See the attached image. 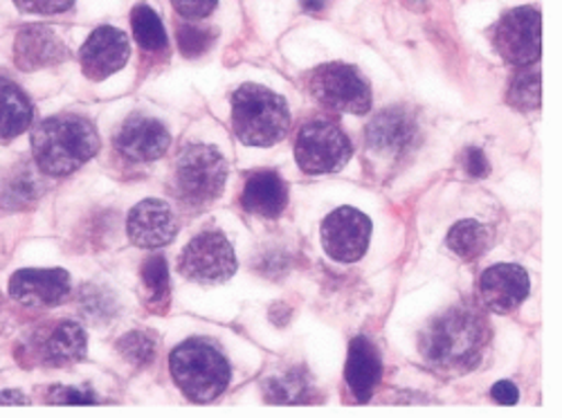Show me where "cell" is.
Returning a JSON list of instances; mask_svg holds the SVG:
<instances>
[{
	"mask_svg": "<svg viewBox=\"0 0 562 418\" xmlns=\"http://www.w3.org/2000/svg\"><path fill=\"white\" fill-rule=\"evenodd\" d=\"M113 145L124 160L154 162L167 154L171 135L162 122L135 113L122 122Z\"/></svg>",
	"mask_w": 562,
	"mask_h": 418,
	"instance_id": "7c38bea8",
	"label": "cell"
},
{
	"mask_svg": "<svg viewBox=\"0 0 562 418\" xmlns=\"http://www.w3.org/2000/svg\"><path fill=\"white\" fill-rule=\"evenodd\" d=\"M306 392H308L306 379H297V376L274 379L268 385V400H272V403H302V400H306L304 398Z\"/></svg>",
	"mask_w": 562,
	"mask_h": 418,
	"instance_id": "83f0119b",
	"label": "cell"
},
{
	"mask_svg": "<svg viewBox=\"0 0 562 418\" xmlns=\"http://www.w3.org/2000/svg\"><path fill=\"white\" fill-rule=\"evenodd\" d=\"M143 284L147 291V300L151 306H158L156 310L162 313L167 310L169 304V268H167V259L162 255H151L145 263H143Z\"/></svg>",
	"mask_w": 562,
	"mask_h": 418,
	"instance_id": "cb8c5ba5",
	"label": "cell"
},
{
	"mask_svg": "<svg viewBox=\"0 0 562 418\" xmlns=\"http://www.w3.org/2000/svg\"><path fill=\"white\" fill-rule=\"evenodd\" d=\"M34 109L19 83L0 77V143L19 137L32 126Z\"/></svg>",
	"mask_w": 562,
	"mask_h": 418,
	"instance_id": "44dd1931",
	"label": "cell"
},
{
	"mask_svg": "<svg viewBox=\"0 0 562 418\" xmlns=\"http://www.w3.org/2000/svg\"><path fill=\"white\" fill-rule=\"evenodd\" d=\"M34 358L48 366H66L83 360L86 355V331L81 324L61 319L50 324L48 329L36 331L32 342Z\"/></svg>",
	"mask_w": 562,
	"mask_h": 418,
	"instance_id": "ac0fdd59",
	"label": "cell"
},
{
	"mask_svg": "<svg viewBox=\"0 0 562 418\" xmlns=\"http://www.w3.org/2000/svg\"><path fill=\"white\" fill-rule=\"evenodd\" d=\"M446 244L459 259L475 261L493 246V229L475 218H463L450 227Z\"/></svg>",
	"mask_w": 562,
	"mask_h": 418,
	"instance_id": "7402d4cb",
	"label": "cell"
},
{
	"mask_svg": "<svg viewBox=\"0 0 562 418\" xmlns=\"http://www.w3.org/2000/svg\"><path fill=\"white\" fill-rule=\"evenodd\" d=\"M169 369L178 389L194 403L218 398L229 385V362L207 340H187L171 351Z\"/></svg>",
	"mask_w": 562,
	"mask_h": 418,
	"instance_id": "277c9868",
	"label": "cell"
},
{
	"mask_svg": "<svg viewBox=\"0 0 562 418\" xmlns=\"http://www.w3.org/2000/svg\"><path fill=\"white\" fill-rule=\"evenodd\" d=\"M171 5L176 10V14H180L182 19L201 21L216 10L218 0H171Z\"/></svg>",
	"mask_w": 562,
	"mask_h": 418,
	"instance_id": "f546056e",
	"label": "cell"
},
{
	"mask_svg": "<svg viewBox=\"0 0 562 418\" xmlns=\"http://www.w3.org/2000/svg\"><path fill=\"white\" fill-rule=\"evenodd\" d=\"M131 27L139 48L147 53H167V32L156 10L149 5H137L131 12Z\"/></svg>",
	"mask_w": 562,
	"mask_h": 418,
	"instance_id": "603a6c76",
	"label": "cell"
},
{
	"mask_svg": "<svg viewBox=\"0 0 562 418\" xmlns=\"http://www.w3.org/2000/svg\"><path fill=\"white\" fill-rule=\"evenodd\" d=\"M491 396H493V400L499 403V405H515V403H518L520 392H518V387H515L510 381H499V383H495V387L491 389Z\"/></svg>",
	"mask_w": 562,
	"mask_h": 418,
	"instance_id": "d6a6232c",
	"label": "cell"
},
{
	"mask_svg": "<svg viewBox=\"0 0 562 418\" xmlns=\"http://www.w3.org/2000/svg\"><path fill=\"white\" fill-rule=\"evenodd\" d=\"M308 88L324 109L351 115H364L371 109V88L353 66L324 64L313 70Z\"/></svg>",
	"mask_w": 562,
	"mask_h": 418,
	"instance_id": "52a82bcc",
	"label": "cell"
},
{
	"mask_svg": "<svg viewBox=\"0 0 562 418\" xmlns=\"http://www.w3.org/2000/svg\"><path fill=\"white\" fill-rule=\"evenodd\" d=\"M0 405H27V398L21 392H0Z\"/></svg>",
	"mask_w": 562,
	"mask_h": 418,
	"instance_id": "836d02e7",
	"label": "cell"
},
{
	"mask_svg": "<svg viewBox=\"0 0 562 418\" xmlns=\"http://www.w3.org/2000/svg\"><path fill=\"white\" fill-rule=\"evenodd\" d=\"M322 248L334 261H360L369 248L371 221L356 207H340L322 223Z\"/></svg>",
	"mask_w": 562,
	"mask_h": 418,
	"instance_id": "30bf717a",
	"label": "cell"
},
{
	"mask_svg": "<svg viewBox=\"0 0 562 418\" xmlns=\"http://www.w3.org/2000/svg\"><path fill=\"white\" fill-rule=\"evenodd\" d=\"M540 12L536 8H515L493 27L497 55L510 66H533L540 59Z\"/></svg>",
	"mask_w": 562,
	"mask_h": 418,
	"instance_id": "9c48e42d",
	"label": "cell"
},
{
	"mask_svg": "<svg viewBox=\"0 0 562 418\" xmlns=\"http://www.w3.org/2000/svg\"><path fill=\"white\" fill-rule=\"evenodd\" d=\"M463 169L473 178H486L491 173V165L480 147H468L463 154Z\"/></svg>",
	"mask_w": 562,
	"mask_h": 418,
	"instance_id": "4dcf8cb0",
	"label": "cell"
},
{
	"mask_svg": "<svg viewBox=\"0 0 562 418\" xmlns=\"http://www.w3.org/2000/svg\"><path fill=\"white\" fill-rule=\"evenodd\" d=\"M70 274L64 268H25L12 274L10 297L27 308H53L68 300Z\"/></svg>",
	"mask_w": 562,
	"mask_h": 418,
	"instance_id": "8fae6325",
	"label": "cell"
},
{
	"mask_svg": "<svg viewBox=\"0 0 562 418\" xmlns=\"http://www.w3.org/2000/svg\"><path fill=\"white\" fill-rule=\"evenodd\" d=\"M416 122L414 117L396 106L385 109L367 126V145L371 151L390 158H401L416 145Z\"/></svg>",
	"mask_w": 562,
	"mask_h": 418,
	"instance_id": "e0dca14e",
	"label": "cell"
},
{
	"mask_svg": "<svg viewBox=\"0 0 562 418\" xmlns=\"http://www.w3.org/2000/svg\"><path fill=\"white\" fill-rule=\"evenodd\" d=\"M237 266L239 263L232 244L227 241L223 231L216 229L203 231V235L194 237L184 246L178 259V270L182 272V276L203 286L229 282L234 272H237Z\"/></svg>",
	"mask_w": 562,
	"mask_h": 418,
	"instance_id": "ba28073f",
	"label": "cell"
},
{
	"mask_svg": "<svg viewBox=\"0 0 562 418\" xmlns=\"http://www.w3.org/2000/svg\"><path fill=\"white\" fill-rule=\"evenodd\" d=\"M131 45L122 30L102 25L92 32L79 50V64L88 79L104 81L126 66Z\"/></svg>",
	"mask_w": 562,
	"mask_h": 418,
	"instance_id": "4fadbf2b",
	"label": "cell"
},
{
	"mask_svg": "<svg viewBox=\"0 0 562 418\" xmlns=\"http://www.w3.org/2000/svg\"><path fill=\"white\" fill-rule=\"evenodd\" d=\"M117 351L122 353L124 360H128L135 366H147L156 358V340L149 334L143 331H133L120 338Z\"/></svg>",
	"mask_w": 562,
	"mask_h": 418,
	"instance_id": "4316f807",
	"label": "cell"
},
{
	"mask_svg": "<svg viewBox=\"0 0 562 418\" xmlns=\"http://www.w3.org/2000/svg\"><path fill=\"white\" fill-rule=\"evenodd\" d=\"M241 205L248 214L277 218L289 205V188L277 171H257L246 180Z\"/></svg>",
	"mask_w": 562,
	"mask_h": 418,
	"instance_id": "ffe728a7",
	"label": "cell"
},
{
	"mask_svg": "<svg viewBox=\"0 0 562 418\" xmlns=\"http://www.w3.org/2000/svg\"><path fill=\"white\" fill-rule=\"evenodd\" d=\"M232 126L246 147H272L291 128L289 102L259 83H244L232 95Z\"/></svg>",
	"mask_w": 562,
	"mask_h": 418,
	"instance_id": "3957f363",
	"label": "cell"
},
{
	"mask_svg": "<svg viewBox=\"0 0 562 418\" xmlns=\"http://www.w3.org/2000/svg\"><path fill=\"white\" fill-rule=\"evenodd\" d=\"M70 57L64 38L48 25H25L14 38V64L23 72L59 66Z\"/></svg>",
	"mask_w": 562,
	"mask_h": 418,
	"instance_id": "2e32d148",
	"label": "cell"
},
{
	"mask_svg": "<svg viewBox=\"0 0 562 418\" xmlns=\"http://www.w3.org/2000/svg\"><path fill=\"white\" fill-rule=\"evenodd\" d=\"M16 8L27 12V14H43V16H53V14H64L68 12L75 0H14Z\"/></svg>",
	"mask_w": 562,
	"mask_h": 418,
	"instance_id": "f1b7e54d",
	"label": "cell"
},
{
	"mask_svg": "<svg viewBox=\"0 0 562 418\" xmlns=\"http://www.w3.org/2000/svg\"><path fill=\"white\" fill-rule=\"evenodd\" d=\"M506 102L518 111H538L540 109V72L531 66H525L510 81Z\"/></svg>",
	"mask_w": 562,
	"mask_h": 418,
	"instance_id": "d4e9b609",
	"label": "cell"
},
{
	"mask_svg": "<svg viewBox=\"0 0 562 418\" xmlns=\"http://www.w3.org/2000/svg\"><path fill=\"white\" fill-rule=\"evenodd\" d=\"M488 338V321L477 308L450 306L420 334L418 349L435 369L465 374L480 364Z\"/></svg>",
	"mask_w": 562,
	"mask_h": 418,
	"instance_id": "6da1fadb",
	"label": "cell"
},
{
	"mask_svg": "<svg viewBox=\"0 0 562 418\" xmlns=\"http://www.w3.org/2000/svg\"><path fill=\"white\" fill-rule=\"evenodd\" d=\"M529 274L515 263H499L488 268L480 279V297L486 310L506 315L513 313L529 297Z\"/></svg>",
	"mask_w": 562,
	"mask_h": 418,
	"instance_id": "9a60e30c",
	"label": "cell"
},
{
	"mask_svg": "<svg viewBox=\"0 0 562 418\" xmlns=\"http://www.w3.org/2000/svg\"><path fill=\"white\" fill-rule=\"evenodd\" d=\"M383 376V362L379 349L367 338H356L349 347L345 379L358 403H367L376 392Z\"/></svg>",
	"mask_w": 562,
	"mask_h": 418,
	"instance_id": "d6986e66",
	"label": "cell"
},
{
	"mask_svg": "<svg viewBox=\"0 0 562 418\" xmlns=\"http://www.w3.org/2000/svg\"><path fill=\"white\" fill-rule=\"evenodd\" d=\"M227 180V162L212 145L182 149L173 167L171 190L187 207H207L221 199Z\"/></svg>",
	"mask_w": 562,
	"mask_h": 418,
	"instance_id": "5b68a950",
	"label": "cell"
},
{
	"mask_svg": "<svg viewBox=\"0 0 562 418\" xmlns=\"http://www.w3.org/2000/svg\"><path fill=\"white\" fill-rule=\"evenodd\" d=\"M178 36V48L187 59H194L205 55L216 38V32L201 23H180L176 27Z\"/></svg>",
	"mask_w": 562,
	"mask_h": 418,
	"instance_id": "484cf974",
	"label": "cell"
},
{
	"mask_svg": "<svg viewBox=\"0 0 562 418\" xmlns=\"http://www.w3.org/2000/svg\"><path fill=\"white\" fill-rule=\"evenodd\" d=\"M50 403H57V405H92V403H95V398H92V394H88V392H79V389H70V387H57V389H53Z\"/></svg>",
	"mask_w": 562,
	"mask_h": 418,
	"instance_id": "1f68e13d",
	"label": "cell"
},
{
	"mask_svg": "<svg viewBox=\"0 0 562 418\" xmlns=\"http://www.w3.org/2000/svg\"><path fill=\"white\" fill-rule=\"evenodd\" d=\"M98 151L100 133L95 124L79 115L48 117L32 131V158L45 176H70Z\"/></svg>",
	"mask_w": 562,
	"mask_h": 418,
	"instance_id": "7a4b0ae2",
	"label": "cell"
},
{
	"mask_svg": "<svg viewBox=\"0 0 562 418\" xmlns=\"http://www.w3.org/2000/svg\"><path fill=\"white\" fill-rule=\"evenodd\" d=\"M302 8L306 12H319L324 8V0H302Z\"/></svg>",
	"mask_w": 562,
	"mask_h": 418,
	"instance_id": "e575fe53",
	"label": "cell"
},
{
	"mask_svg": "<svg viewBox=\"0 0 562 418\" xmlns=\"http://www.w3.org/2000/svg\"><path fill=\"white\" fill-rule=\"evenodd\" d=\"M349 135L331 120H313L302 126L295 145V158L304 173H336L351 160Z\"/></svg>",
	"mask_w": 562,
	"mask_h": 418,
	"instance_id": "8992f818",
	"label": "cell"
},
{
	"mask_svg": "<svg viewBox=\"0 0 562 418\" xmlns=\"http://www.w3.org/2000/svg\"><path fill=\"white\" fill-rule=\"evenodd\" d=\"M126 235L133 246L143 250L165 248L178 235L176 214L165 201L147 199L128 212Z\"/></svg>",
	"mask_w": 562,
	"mask_h": 418,
	"instance_id": "5bb4252c",
	"label": "cell"
}]
</instances>
